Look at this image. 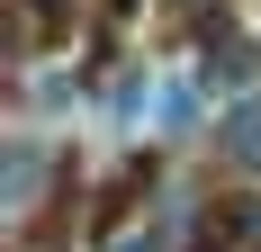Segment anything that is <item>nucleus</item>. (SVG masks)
I'll return each instance as SVG.
<instances>
[{
  "label": "nucleus",
  "mask_w": 261,
  "mask_h": 252,
  "mask_svg": "<svg viewBox=\"0 0 261 252\" xmlns=\"http://www.w3.org/2000/svg\"><path fill=\"white\" fill-rule=\"evenodd\" d=\"M36 171H45V153H36V144H18V153H9V198H36Z\"/></svg>",
  "instance_id": "1"
},
{
  "label": "nucleus",
  "mask_w": 261,
  "mask_h": 252,
  "mask_svg": "<svg viewBox=\"0 0 261 252\" xmlns=\"http://www.w3.org/2000/svg\"><path fill=\"white\" fill-rule=\"evenodd\" d=\"M225 153L261 171V117H225Z\"/></svg>",
  "instance_id": "2"
}]
</instances>
